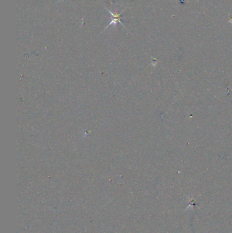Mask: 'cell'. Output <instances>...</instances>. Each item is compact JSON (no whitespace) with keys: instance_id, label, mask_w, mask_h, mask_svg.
<instances>
[{"instance_id":"cell-1","label":"cell","mask_w":232,"mask_h":233,"mask_svg":"<svg viewBox=\"0 0 232 233\" xmlns=\"http://www.w3.org/2000/svg\"><path fill=\"white\" fill-rule=\"evenodd\" d=\"M106 10H107V12H108L110 14V15H112V20H111V21H110V22L109 23L108 25H107V27H106V28H105V29H104V30L107 29V27H108L109 26H110V25H115V26H117V25L118 23H120L121 25H122V26H123L124 28H125V29H126L125 26L123 24V23L121 22V18H122V16H121V15H122L123 12H124V10L122 11V12H120V13H117V12L114 13V12H111V11H110L109 9H107V8L106 7Z\"/></svg>"}]
</instances>
